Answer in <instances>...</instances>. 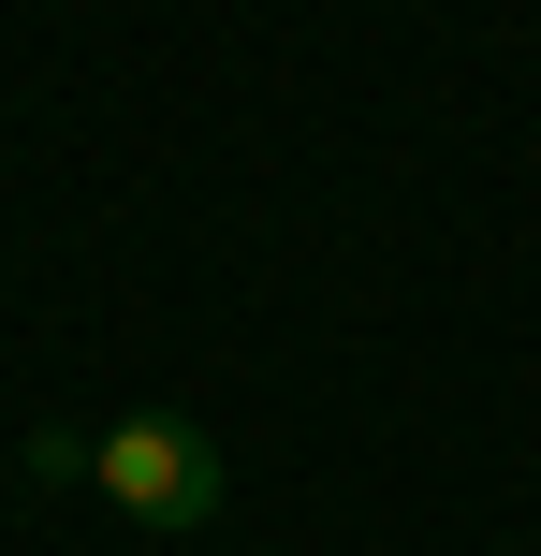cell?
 <instances>
[{
	"label": "cell",
	"mask_w": 541,
	"mask_h": 556,
	"mask_svg": "<svg viewBox=\"0 0 541 556\" xmlns=\"http://www.w3.org/2000/svg\"><path fill=\"white\" fill-rule=\"evenodd\" d=\"M103 483L132 528H205L220 513V440H205L191 410H132V425H103Z\"/></svg>",
	"instance_id": "1"
},
{
	"label": "cell",
	"mask_w": 541,
	"mask_h": 556,
	"mask_svg": "<svg viewBox=\"0 0 541 556\" xmlns=\"http://www.w3.org/2000/svg\"><path fill=\"white\" fill-rule=\"evenodd\" d=\"M15 469H29V483H88V469H103V425H29Z\"/></svg>",
	"instance_id": "2"
}]
</instances>
